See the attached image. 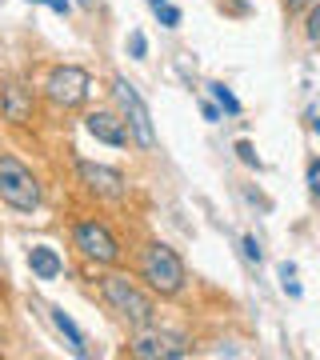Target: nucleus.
<instances>
[{"label": "nucleus", "mask_w": 320, "mask_h": 360, "mask_svg": "<svg viewBox=\"0 0 320 360\" xmlns=\"http://www.w3.org/2000/svg\"><path fill=\"white\" fill-rule=\"evenodd\" d=\"M104 288V300H108V309L120 316V321H128L132 328H148V324L156 321V309L153 300L136 288V284L128 281V276H120V272H113V276H104L101 281Z\"/></svg>", "instance_id": "f257e3e1"}, {"label": "nucleus", "mask_w": 320, "mask_h": 360, "mask_svg": "<svg viewBox=\"0 0 320 360\" xmlns=\"http://www.w3.org/2000/svg\"><path fill=\"white\" fill-rule=\"evenodd\" d=\"M0 200L16 212L40 208V184L16 156H0Z\"/></svg>", "instance_id": "f03ea898"}, {"label": "nucleus", "mask_w": 320, "mask_h": 360, "mask_svg": "<svg viewBox=\"0 0 320 360\" xmlns=\"http://www.w3.org/2000/svg\"><path fill=\"white\" fill-rule=\"evenodd\" d=\"M141 272H144V281L153 284V292H160V296H177L184 288V260L177 257V248H168V245H148V252L141 260Z\"/></svg>", "instance_id": "7ed1b4c3"}, {"label": "nucleus", "mask_w": 320, "mask_h": 360, "mask_svg": "<svg viewBox=\"0 0 320 360\" xmlns=\"http://www.w3.org/2000/svg\"><path fill=\"white\" fill-rule=\"evenodd\" d=\"M113 92H116V101H120V108H124L128 124H132V136H136V144H141V148H156L153 116H148V104L141 101L136 84H128L124 77H116V80H113Z\"/></svg>", "instance_id": "20e7f679"}, {"label": "nucleus", "mask_w": 320, "mask_h": 360, "mask_svg": "<svg viewBox=\"0 0 320 360\" xmlns=\"http://www.w3.org/2000/svg\"><path fill=\"white\" fill-rule=\"evenodd\" d=\"M72 240H77V248L89 260H96V264H116V260H120V240L104 229L101 220L77 224V229H72Z\"/></svg>", "instance_id": "39448f33"}, {"label": "nucleus", "mask_w": 320, "mask_h": 360, "mask_svg": "<svg viewBox=\"0 0 320 360\" xmlns=\"http://www.w3.org/2000/svg\"><path fill=\"white\" fill-rule=\"evenodd\" d=\"M89 72L84 68H77V65H64V68H56L49 77V84H44V92H49V101L52 104H60V108H77V104H84L89 101Z\"/></svg>", "instance_id": "423d86ee"}, {"label": "nucleus", "mask_w": 320, "mask_h": 360, "mask_svg": "<svg viewBox=\"0 0 320 360\" xmlns=\"http://www.w3.org/2000/svg\"><path fill=\"white\" fill-rule=\"evenodd\" d=\"M128 352H132V356H141V360H180V356H188L184 336L156 333L153 324H148V328H141V336H132Z\"/></svg>", "instance_id": "0eeeda50"}, {"label": "nucleus", "mask_w": 320, "mask_h": 360, "mask_svg": "<svg viewBox=\"0 0 320 360\" xmlns=\"http://www.w3.org/2000/svg\"><path fill=\"white\" fill-rule=\"evenodd\" d=\"M77 172H80V180L89 184L96 196H108V200H120L124 196V176L116 172V168H108V165H96V160H80L77 165Z\"/></svg>", "instance_id": "6e6552de"}, {"label": "nucleus", "mask_w": 320, "mask_h": 360, "mask_svg": "<svg viewBox=\"0 0 320 360\" xmlns=\"http://www.w3.org/2000/svg\"><path fill=\"white\" fill-rule=\"evenodd\" d=\"M0 112H4L8 124H28V116H32V96H28L25 84L0 80Z\"/></svg>", "instance_id": "1a4fd4ad"}, {"label": "nucleus", "mask_w": 320, "mask_h": 360, "mask_svg": "<svg viewBox=\"0 0 320 360\" xmlns=\"http://www.w3.org/2000/svg\"><path fill=\"white\" fill-rule=\"evenodd\" d=\"M84 129H89L92 136H96V141L113 144V148H120V144L128 141L124 120H116L113 112H89V116H84Z\"/></svg>", "instance_id": "9d476101"}, {"label": "nucleus", "mask_w": 320, "mask_h": 360, "mask_svg": "<svg viewBox=\"0 0 320 360\" xmlns=\"http://www.w3.org/2000/svg\"><path fill=\"white\" fill-rule=\"evenodd\" d=\"M28 269L37 272L40 281H56L60 276V257L52 252V248H44V245H37V248H28Z\"/></svg>", "instance_id": "9b49d317"}, {"label": "nucleus", "mask_w": 320, "mask_h": 360, "mask_svg": "<svg viewBox=\"0 0 320 360\" xmlns=\"http://www.w3.org/2000/svg\"><path fill=\"white\" fill-rule=\"evenodd\" d=\"M49 321H52V328L64 336V345L72 348L77 356H89V348H84V336H80V328L68 316H64V309H49Z\"/></svg>", "instance_id": "f8f14e48"}, {"label": "nucleus", "mask_w": 320, "mask_h": 360, "mask_svg": "<svg viewBox=\"0 0 320 360\" xmlns=\"http://www.w3.org/2000/svg\"><path fill=\"white\" fill-rule=\"evenodd\" d=\"M148 4H153V13L160 16V25H165V28H177L180 25V8H177V4H168V0H148Z\"/></svg>", "instance_id": "ddd939ff"}, {"label": "nucleus", "mask_w": 320, "mask_h": 360, "mask_svg": "<svg viewBox=\"0 0 320 360\" xmlns=\"http://www.w3.org/2000/svg\"><path fill=\"white\" fill-rule=\"evenodd\" d=\"M208 89H212V96H217V104L224 108V112H232V116L241 112V101H236V96H232V92L224 89V84H208Z\"/></svg>", "instance_id": "4468645a"}, {"label": "nucleus", "mask_w": 320, "mask_h": 360, "mask_svg": "<svg viewBox=\"0 0 320 360\" xmlns=\"http://www.w3.org/2000/svg\"><path fill=\"white\" fill-rule=\"evenodd\" d=\"M281 288L288 296H300V284H296V269H293V264H281Z\"/></svg>", "instance_id": "2eb2a0df"}, {"label": "nucleus", "mask_w": 320, "mask_h": 360, "mask_svg": "<svg viewBox=\"0 0 320 360\" xmlns=\"http://www.w3.org/2000/svg\"><path fill=\"white\" fill-rule=\"evenodd\" d=\"M308 40H312V44H320V4H312V13H308Z\"/></svg>", "instance_id": "dca6fc26"}, {"label": "nucleus", "mask_w": 320, "mask_h": 360, "mask_svg": "<svg viewBox=\"0 0 320 360\" xmlns=\"http://www.w3.org/2000/svg\"><path fill=\"white\" fill-rule=\"evenodd\" d=\"M236 153H241V160H244L248 168H260V156H256V148H252L248 141H241V144H236Z\"/></svg>", "instance_id": "f3484780"}, {"label": "nucleus", "mask_w": 320, "mask_h": 360, "mask_svg": "<svg viewBox=\"0 0 320 360\" xmlns=\"http://www.w3.org/2000/svg\"><path fill=\"white\" fill-rule=\"evenodd\" d=\"M128 52H132L136 60H144V52H148V40H144V32H132V40H128Z\"/></svg>", "instance_id": "a211bd4d"}, {"label": "nucleus", "mask_w": 320, "mask_h": 360, "mask_svg": "<svg viewBox=\"0 0 320 360\" xmlns=\"http://www.w3.org/2000/svg\"><path fill=\"white\" fill-rule=\"evenodd\" d=\"M308 188H312V196H320V160L308 165Z\"/></svg>", "instance_id": "6ab92c4d"}, {"label": "nucleus", "mask_w": 320, "mask_h": 360, "mask_svg": "<svg viewBox=\"0 0 320 360\" xmlns=\"http://www.w3.org/2000/svg\"><path fill=\"white\" fill-rule=\"evenodd\" d=\"M244 252H248V260H256V264H260V257H264L260 245H256V236H244Z\"/></svg>", "instance_id": "aec40b11"}, {"label": "nucleus", "mask_w": 320, "mask_h": 360, "mask_svg": "<svg viewBox=\"0 0 320 360\" xmlns=\"http://www.w3.org/2000/svg\"><path fill=\"white\" fill-rule=\"evenodd\" d=\"M37 4H49L52 13H60V16H68V0H37Z\"/></svg>", "instance_id": "412c9836"}, {"label": "nucleus", "mask_w": 320, "mask_h": 360, "mask_svg": "<svg viewBox=\"0 0 320 360\" xmlns=\"http://www.w3.org/2000/svg\"><path fill=\"white\" fill-rule=\"evenodd\" d=\"M200 112H205V120H220V112H217V108H212V104H200Z\"/></svg>", "instance_id": "4be33fe9"}, {"label": "nucleus", "mask_w": 320, "mask_h": 360, "mask_svg": "<svg viewBox=\"0 0 320 360\" xmlns=\"http://www.w3.org/2000/svg\"><path fill=\"white\" fill-rule=\"evenodd\" d=\"M305 4H320V0H288V8H305Z\"/></svg>", "instance_id": "5701e85b"}, {"label": "nucleus", "mask_w": 320, "mask_h": 360, "mask_svg": "<svg viewBox=\"0 0 320 360\" xmlns=\"http://www.w3.org/2000/svg\"><path fill=\"white\" fill-rule=\"evenodd\" d=\"M77 4H80V8H92V0H77Z\"/></svg>", "instance_id": "b1692460"}, {"label": "nucleus", "mask_w": 320, "mask_h": 360, "mask_svg": "<svg viewBox=\"0 0 320 360\" xmlns=\"http://www.w3.org/2000/svg\"><path fill=\"white\" fill-rule=\"evenodd\" d=\"M0 345H4V333H0Z\"/></svg>", "instance_id": "393cba45"}]
</instances>
